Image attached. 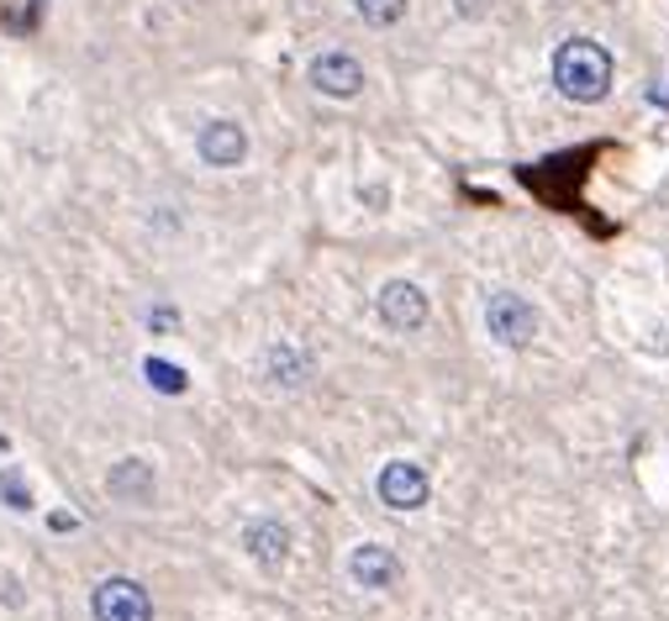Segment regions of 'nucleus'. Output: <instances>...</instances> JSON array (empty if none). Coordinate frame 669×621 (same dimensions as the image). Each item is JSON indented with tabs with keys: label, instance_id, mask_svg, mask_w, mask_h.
Masks as SVG:
<instances>
[{
	"label": "nucleus",
	"instance_id": "nucleus-1",
	"mask_svg": "<svg viewBox=\"0 0 669 621\" xmlns=\"http://www.w3.org/2000/svg\"><path fill=\"white\" fill-rule=\"evenodd\" d=\"M553 84H559V96H565V101H575V106L607 101V90H611V53H607V42H596V38L559 42V53H553Z\"/></svg>",
	"mask_w": 669,
	"mask_h": 621
},
{
	"label": "nucleus",
	"instance_id": "nucleus-2",
	"mask_svg": "<svg viewBox=\"0 0 669 621\" xmlns=\"http://www.w3.org/2000/svg\"><path fill=\"white\" fill-rule=\"evenodd\" d=\"M538 327H543V317H538V306H532L528 296H517V290L486 296V338L490 342H501V348H528V342L538 338Z\"/></svg>",
	"mask_w": 669,
	"mask_h": 621
},
{
	"label": "nucleus",
	"instance_id": "nucleus-3",
	"mask_svg": "<svg viewBox=\"0 0 669 621\" xmlns=\"http://www.w3.org/2000/svg\"><path fill=\"white\" fill-rule=\"evenodd\" d=\"M375 317H380L386 332L411 338V332H422L427 321H432V301H427V290L417 280H386L380 296H375Z\"/></svg>",
	"mask_w": 669,
	"mask_h": 621
},
{
	"label": "nucleus",
	"instance_id": "nucleus-4",
	"mask_svg": "<svg viewBox=\"0 0 669 621\" xmlns=\"http://www.w3.org/2000/svg\"><path fill=\"white\" fill-rule=\"evenodd\" d=\"M375 495L386 511H422L427 495H432V480L417 459H386L375 474Z\"/></svg>",
	"mask_w": 669,
	"mask_h": 621
},
{
	"label": "nucleus",
	"instance_id": "nucleus-5",
	"mask_svg": "<svg viewBox=\"0 0 669 621\" xmlns=\"http://www.w3.org/2000/svg\"><path fill=\"white\" fill-rule=\"evenodd\" d=\"M90 611H96V621H153L148 590H142L138 580H127V574H111V580L96 584Z\"/></svg>",
	"mask_w": 669,
	"mask_h": 621
},
{
	"label": "nucleus",
	"instance_id": "nucleus-6",
	"mask_svg": "<svg viewBox=\"0 0 669 621\" xmlns=\"http://www.w3.org/2000/svg\"><path fill=\"white\" fill-rule=\"evenodd\" d=\"M306 80H311V90H322L332 101H353L365 90V63L353 59V53H343V48H327V53L311 59Z\"/></svg>",
	"mask_w": 669,
	"mask_h": 621
},
{
	"label": "nucleus",
	"instance_id": "nucleus-7",
	"mask_svg": "<svg viewBox=\"0 0 669 621\" xmlns=\"http://www.w3.org/2000/svg\"><path fill=\"white\" fill-rule=\"evenodd\" d=\"M290 548H296V532H290L280 517H253L243 527V553L259 563L264 574H280L284 563H290Z\"/></svg>",
	"mask_w": 669,
	"mask_h": 621
},
{
	"label": "nucleus",
	"instance_id": "nucleus-8",
	"mask_svg": "<svg viewBox=\"0 0 669 621\" xmlns=\"http://www.w3.org/2000/svg\"><path fill=\"white\" fill-rule=\"evenodd\" d=\"M401 574L406 569L390 542H359V548L348 553V580L359 584V590H396Z\"/></svg>",
	"mask_w": 669,
	"mask_h": 621
},
{
	"label": "nucleus",
	"instance_id": "nucleus-9",
	"mask_svg": "<svg viewBox=\"0 0 669 621\" xmlns=\"http://www.w3.org/2000/svg\"><path fill=\"white\" fill-rule=\"evenodd\" d=\"M196 153H201L206 169H238V163L248 159V132L238 127V121H206L201 138H196Z\"/></svg>",
	"mask_w": 669,
	"mask_h": 621
},
{
	"label": "nucleus",
	"instance_id": "nucleus-10",
	"mask_svg": "<svg viewBox=\"0 0 669 621\" xmlns=\"http://www.w3.org/2000/svg\"><path fill=\"white\" fill-rule=\"evenodd\" d=\"M106 495L122 505H153L159 495V474H153V463L148 459H122L111 463V474H106Z\"/></svg>",
	"mask_w": 669,
	"mask_h": 621
},
{
	"label": "nucleus",
	"instance_id": "nucleus-11",
	"mask_svg": "<svg viewBox=\"0 0 669 621\" xmlns=\"http://www.w3.org/2000/svg\"><path fill=\"white\" fill-rule=\"evenodd\" d=\"M264 380L269 384H284V390H296V384L311 380V359H306L296 342H269L264 348Z\"/></svg>",
	"mask_w": 669,
	"mask_h": 621
},
{
	"label": "nucleus",
	"instance_id": "nucleus-12",
	"mask_svg": "<svg viewBox=\"0 0 669 621\" xmlns=\"http://www.w3.org/2000/svg\"><path fill=\"white\" fill-rule=\"evenodd\" d=\"M353 11L365 27H396L406 17V0H353Z\"/></svg>",
	"mask_w": 669,
	"mask_h": 621
},
{
	"label": "nucleus",
	"instance_id": "nucleus-13",
	"mask_svg": "<svg viewBox=\"0 0 669 621\" xmlns=\"http://www.w3.org/2000/svg\"><path fill=\"white\" fill-rule=\"evenodd\" d=\"M142 374H148V384L163 390V395H184V369H180V363L148 359V363H142Z\"/></svg>",
	"mask_w": 669,
	"mask_h": 621
},
{
	"label": "nucleus",
	"instance_id": "nucleus-14",
	"mask_svg": "<svg viewBox=\"0 0 669 621\" xmlns=\"http://www.w3.org/2000/svg\"><path fill=\"white\" fill-rule=\"evenodd\" d=\"M0 495L11 501V511H32V490H27V480H21V469H0Z\"/></svg>",
	"mask_w": 669,
	"mask_h": 621
}]
</instances>
